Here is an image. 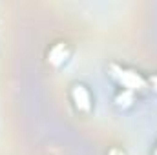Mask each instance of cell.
Masks as SVG:
<instances>
[{"label": "cell", "instance_id": "cell-1", "mask_svg": "<svg viewBox=\"0 0 157 155\" xmlns=\"http://www.w3.org/2000/svg\"><path fill=\"white\" fill-rule=\"evenodd\" d=\"M108 77L117 84L119 89H128L133 93H143L148 91V78L146 75H143L139 70L121 64V62H110L106 66Z\"/></svg>", "mask_w": 157, "mask_h": 155}, {"label": "cell", "instance_id": "cell-2", "mask_svg": "<svg viewBox=\"0 0 157 155\" xmlns=\"http://www.w3.org/2000/svg\"><path fill=\"white\" fill-rule=\"evenodd\" d=\"M68 99H70L73 110L77 113H80V115H90L93 112V108H95V97H93L90 86L84 84V82H80V80L73 82L70 86Z\"/></svg>", "mask_w": 157, "mask_h": 155}, {"label": "cell", "instance_id": "cell-3", "mask_svg": "<svg viewBox=\"0 0 157 155\" xmlns=\"http://www.w3.org/2000/svg\"><path fill=\"white\" fill-rule=\"evenodd\" d=\"M71 55H73V49H71L70 42L68 40H57L46 49V62L53 70H60L62 66H66L70 62Z\"/></svg>", "mask_w": 157, "mask_h": 155}, {"label": "cell", "instance_id": "cell-4", "mask_svg": "<svg viewBox=\"0 0 157 155\" xmlns=\"http://www.w3.org/2000/svg\"><path fill=\"white\" fill-rule=\"evenodd\" d=\"M135 97H137V93H133V91L117 89L115 95H113V106L117 110H121V112H126V110H130L135 104Z\"/></svg>", "mask_w": 157, "mask_h": 155}, {"label": "cell", "instance_id": "cell-5", "mask_svg": "<svg viewBox=\"0 0 157 155\" xmlns=\"http://www.w3.org/2000/svg\"><path fill=\"white\" fill-rule=\"evenodd\" d=\"M146 78H148V89L157 95V73H152L150 77H146Z\"/></svg>", "mask_w": 157, "mask_h": 155}, {"label": "cell", "instance_id": "cell-6", "mask_svg": "<svg viewBox=\"0 0 157 155\" xmlns=\"http://www.w3.org/2000/svg\"><path fill=\"white\" fill-rule=\"evenodd\" d=\"M106 155H126V152H124L122 148H119V146H113V148L108 150V153Z\"/></svg>", "mask_w": 157, "mask_h": 155}, {"label": "cell", "instance_id": "cell-7", "mask_svg": "<svg viewBox=\"0 0 157 155\" xmlns=\"http://www.w3.org/2000/svg\"><path fill=\"white\" fill-rule=\"evenodd\" d=\"M150 155H157V141H155V144L152 146V152H150Z\"/></svg>", "mask_w": 157, "mask_h": 155}]
</instances>
